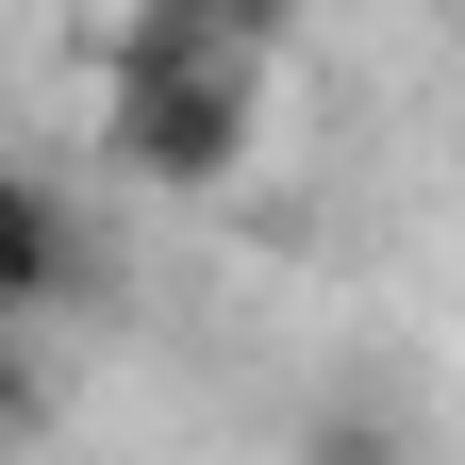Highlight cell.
<instances>
[{
    "mask_svg": "<svg viewBox=\"0 0 465 465\" xmlns=\"http://www.w3.org/2000/svg\"><path fill=\"white\" fill-rule=\"evenodd\" d=\"M300 465H416V416L382 382H332V399H300Z\"/></svg>",
    "mask_w": 465,
    "mask_h": 465,
    "instance_id": "3",
    "label": "cell"
},
{
    "mask_svg": "<svg viewBox=\"0 0 465 465\" xmlns=\"http://www.w3.org/2000/svg\"><path fill=\"white\" fill-rule=\"evenodd\" d=\"M67 300H84V200L50 183V166H17V183H0V316L50 332Z\"/></svg>",
    "mask_w": 465,
    "mask_h": 465,
    "instance_id": "2",
    "label": "cell"
},
{
    "mask_svg": "<svg viewBox=\"0 0 465 465\" xmlns=\"http://www.w3.org/2000/svg\"><path fill=\"white\" fill-rule=\"evenodd\" d=\"M200 17H216L232 50H282V17H300V0H200Z\"/></svg>",
    "mask_w": 465,
    "mask_h": 465,
    "instance_id": "4",
    "label": "cell"
},
{
    "mask_svg": "<svg viewBox=\"0 0 465 465\" xmlns=\"http://www.w3.org/2000/svg\"><path fill=\"white\" fill-rule=\"evenodd\" d=\"M100 150L150 200H232L266 150V50H232L200 0H134L100 50Z\"/></svg>",
    "mask_w": 465,
    "mask_h": 465,
    "instance_id": "1",
    "label": "cell"
}]
</instances>
